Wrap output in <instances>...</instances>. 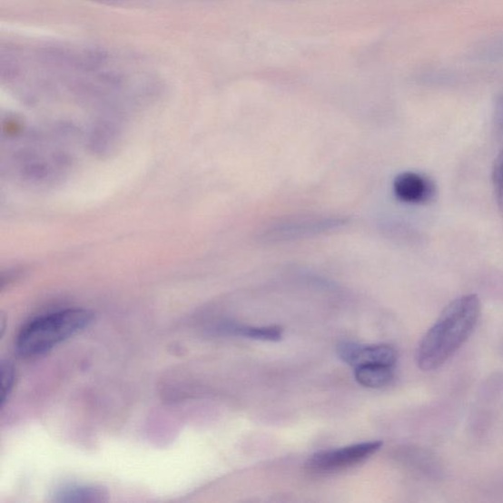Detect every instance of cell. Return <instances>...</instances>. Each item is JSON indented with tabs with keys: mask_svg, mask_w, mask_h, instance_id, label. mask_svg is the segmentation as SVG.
I'll return each instance as SVG.
<instances>
[{
	"mask_svg": "<svg viewBox=\"0 0 503 503\" xmlns=\"http://www.w3.org/2000/svg\"><path fill=\"white\" fill-rule=\"evenodd\" d=\"M493 184L497 205L503 217V149L495 161Z\"/></svg>",
	"mask_w": 503,
	"mask_h": 503,
	"instance_id": "obj_10",
	"label": "cell"
},
{
	"mask_svg": "<svg viewBox=\"0 0 503 503\" xmlns=\"http://www.w3.org/2000/svg\"><path fill=\"white\" fill-rule=\"evenodd\" d=\"M222 331L237 335L250 340L261 341H280L283 337V330L278 326L271 327H247L239 325H225Z\"/></svg>",
	"mask_w": 503,
	"mask_h": 503,
	"instance_id": "obj_8",
	"label": "cell"
},
{
	"mask_svg": "<svg viewBox=\"0 0 503 503\" xmlns=\"http://www.w3.org/2000/svg\"><path fill=\"white\" fill-rule=\"evenodd\" d=\"M394 367L390 365H365L355 368V379L361 386L381 389L390 386L394 379Z\"/></svg>",
	"mask_w": 503,
	"mask_h": 503,
	"instance_id": "obj_7",
	"label": "cell"
},
{
	"mask_svg": "<svg viewBox=\"0 0 503 503\" xmlns=\"http://www.w3.org/2000/svg\"><path fill=\"white\" fill-rule=\"evenodd\" d=\"M103 489L88 486H66L57 490L54 495L58 502H100L104 501Z\"/></svg>",
	"mask_w": 503,
	"mask_h": 503,
	"instance_id": "obj_9",
	"label": "cell"
},
{
	"mask_svg": "<svg viewBox=\"0 0 503 503\" xmlns=\"http://www.w3.org/2000/svg\"><path fill=\"white\" fill-rule=\"evenodd\" d=\"M93 319L88 310L72 308L34 319L18 334L16 351L22 358L44 355L85 329Z\"/></svg>",
	"mask_w": 503,
	"mask_h": 503,
	"instance_id": "obj_2",
	"label": "cell"
},
{
	"mask_svg": "<svg viewBox=\"0 0 503 503\" xmlns=\"http://www.w3.org/2000/svg\"><path fill=\"white\" fill-rule=\"evenodd\" d=\"M338 356L345 364L357 368L365 365L395 366L398 352L390 345H362L355 342H341Z\"/></svg>",
	"mask_w": 503,
	"mask_h": 503,
	"instance_id": "obj_5",
	"label": "cell"
},
{
	"mask_svg": "<svg viewBox=\"0 0 503 503\" xmlns=\"http://www.w3.org/2000/svg\"><path fill=\"white\" fill-rule=\"evenodd\" d=\"M345 220L333 217H321V215H301L274 222L263 231V242H291L295 239L305 238L338 229L344 225Z\"/></svg>",
	"mask_w": 503,
	"mask_h": 503,
	"instance_id": "obj_3",
	"label": "cell"
},
{
	"mask_svg": "<svg viewBox=\"0 0 503 503\" xmlns=\"http://www.w3.org/2000/svg\"><path fill=\"white\" fill-rule=\"evenodd\" d=\"M393 193L400 202L410 205H428L437 196L435 182L425 174L405 172L395 177Z\"/></svg>",
	"mask_w": 503,
	"mask_h": 503,
	"instance_id": "obj_6",
	"label": "cell"
},
{
	"mask_svg": "<svg viewBox=\"0 0 503 503\" xmlns=\"http://www.w3.org/2000/svg\"><path fill=\"white\" fill-rule=\"evenodd\" d=\"M382 447L381 441H368L357 445L318 452L306 462L309 471L333 473L360 464L373 457Z\"/></svg>",
	"mask_w": 503,
	"mask_h": 503,
	"instance_id": "obj_4",
	"label": "cell"
},
{
	"mask_svg": "<svg viewBox=\"0 0 503 503\" xmlns=\"http://www.w3.org/2000/svg\"><path fill=\"white\" fill-rule=\"evenodd\" d=\"M15 381V370L10 363L3 362L2 364V406L4 407L7 401L9 395L14 390Z\"/></svg>",
	"mask_w": 503,
	"mask_h": 503,
	"instance_id": "obj_11",
	"label": "cell"
},
{
	"mask_svg": "<svg viewBox=\"0 0 503 503\" xmlns=\"http://www.w3.org/2000/svg\"><path fill=\"white\" fill-rule=\"evenodd\" d=\"M480 316L481 301L476 294L454 299L419 344L418 367L429 372L445 365L469 340Z\"/></svg>",
	"mask_w": 503,
	"mask_h": 503,
	"instance_id": "obj_1",
	"label": "cell"
}]
</instances>
